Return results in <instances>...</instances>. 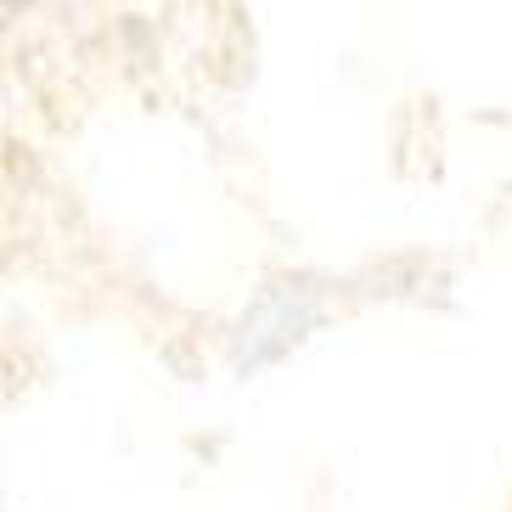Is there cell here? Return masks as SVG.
Here are the masks:
<instances>
[{"mask_svg":"<svg viewBox=\"0 0 512 512\" xmlns=\"http://www.w3.org/2000/svg\"><path fill=\"white\" fill-rule=\"evenodd\" d=\"M6 6H17V0H6Z\"/></svg>","mask_w":512,"mask_h":512,"instance_id":"obj_1","label":"cell"}]
</instances>
